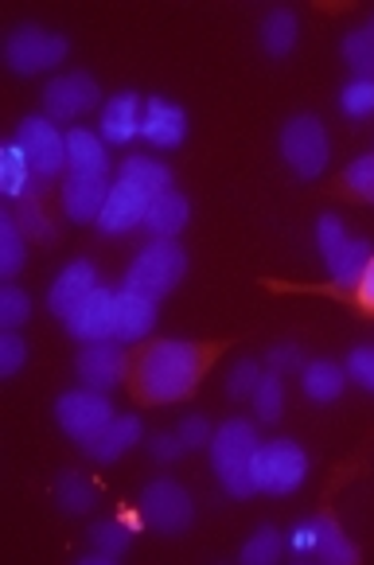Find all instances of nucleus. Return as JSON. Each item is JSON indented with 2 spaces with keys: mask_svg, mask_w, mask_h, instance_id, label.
<instances>
[{
  "mask_svg": "<svg viewBox=\"0 0 374 565\" xmlns=\"http://www.w3.org/2000/svg\"><path fill=\"white\" fill-rule=\"evenodd\" d=\"M71 43L63 40L58 32H47L40 24H24L9 35L4 43V58H9V67L17 75H40V71L58 67L63 58H67Z\"/></svg>",
  "mask_w": 374,
  "mask_h": 565,
  "instance_id": "0eeeda50",
  "label": "nucleus"
},
{
  "mask_svg": "<svg viewBox=\"0 0 374 565\" xmlns=\"http://www.w3.org/2000/svg\"><path fill=\"white\" fill-rule=\"evenodd\" d=\"M141 137L157 149H180L188 137V114L168 98H149L141 117Z\"/></svg>",
  "mask_w": 374,
  "mask_h": 565,
  "instance_id": "dca6fc26",
  "label": "nucleus"
},
{
  "mask_svg": "<svg viewBox=\"0 0 374 565\" xmlns=\"http://www.w3.org/2000/svg\"><path fill=\"white\" fill-rule=\"evenodd\" d=\"M266 363H269V371H277V374H292V371L304 366V359H300L297 343H274L269 355H266Z\"/></svg>",
  "mask_w": 374,
  "mask_h": 565,
  "instance_id": "c03bdc74",
  "label": "nucleus"
},
{
  "mask_svg": "<svg viewBox=\"0 0 374 565\" xmlns=\"http://www.w3.org/2000/svg\"><path fill=\"white\" fill-rule=\"evenodd\" d=\"M24 269V231L17 215H0V274L17 277Z\"/></svg>",
  "mask_w": 374,
  "mask_h": 565,
  "instance_id": "7c9ffc66",
  "label": "nucleus"
},
{
  "mask_svg": "<svg viewBox=\"0 0 374 565\" xmlns=\"http://www.w3.org/2000/svg\"><path fill=\"white\" fill-rule=\"evenodd\" d=\"M75 371L83 379V386L90 391H114L121 386V379L129 374V355H125L121 340H98V343H86L75 359Z\"/></svg>",
  "mask_w": 374,
  "mask_h": 565,
  "instance_id": "9b49d317",
  "label": "nucleus"
},
{
  "mask_svg": "<svg viewBox=\"0 0 374 565\" xmlns=\"http://www.w3.org/2000/svg\"><path fill=\"white\" fill-rule=\"evenodd\" d=\"M312 557H320V562H332V565H355L359 550H355V542L340 531V523H335L332 515H320L317 519V554H312Z\"/></svg>",
  "mask_w": 374,
  "mask_h": 565,
  "instance_id": "a878e982",
  "label": "nucleus"
},
{
  "mask_svg": "<svg viewBox=\"0 0 374 565\" xmlns=\"http://www.w3.org/2000/svg\"><path fill=\"white\" fill-rule=\"evenodd\" d=\"M258 429L246 422V417H231V422L218 425V433L211 437V465L223 483L226 495L249 499L258 491L254 483V457H258Z\"/></svg>",
  "mask_w": 374,
  "mask_h": 565,
  "instance_id": "f03ea898",
  "label": "nucleus"
},
{
  "mask_svg": "<svg viewBox=\"0 0 374 565\" xmlns=\"http://www.w3.org/2000/svg\"><path fill=\"white\" fill-rule=\"evenodd\" d=\"M328 134H324V121L312 114H297L281 125V157L300 180H317L320 172L328 168Z\"/></svg>",
  "mask_w": 374,
  "mask_h": 565,
  "instance_id": "20e7f679",
  "label": "nucleus"
},
{
  "mask_svg": "<svg viewBox=\"0 0 374 565\" xmlns=\"http://www.w3.org/2000/svg\"><path fill=\"white\" fill-rule=\"evenodd\" d=\"M226 343H192V340H157L129 359V386L137 402L168 406L200 391L203 374L211 371Z\"/></svg>",
  "mask_w": 374,
  "mask_h": 565,
  "instance_id": "f257e3e1",
  "label": "nucleus"
},
{
  "mask_svg": "<svg viewBox=\"0 0 374 565\" xmlns=\"http://www.w3.org/2000/svg\"><path fill=\"white\" fill-rule=\"evenodd\" d=\"M343 366L328 363V359H317V363L300 366V391L312 402H335L343 394Z\"/></svg>",
  "mask_w": 374,
  "mask_h": 565,
  "instance_id": "4be33fe9",
  "label": "nucleus"
},
{
  "mask_svg": "<svg viewBox=\"0 0 374 565\" xmlns=\"http://www.w3.org/2000/svg\"><path fill=\"white\" fill-rule=\"evenodd\" d=\"M58 200H63V211H67L71 223H98L101 207H106V200H109V183H106V175L71 172L67 183H63V192H58Z\"/></svg>",
  "mask_w": 374,
  "mask_h": 565,
  "instance_id": "2eb2a0df",
  "label": "nucleus"
},
{
  "mask_svg": "<svg viewBox=\"0 0 374 565\" xmlns=\"http://www.w3.org/2000/svg\"><path fill=\"white\" fill-rule=\"evenodd\" d=\"M94 503H98V488H94L83 472L58 476V508L71 511V515H86Z\"/></svg>",
  "mask_w": 374,
  "mask_h": 565,
  "instance_id": "c756f323",
  "label": "nucleus"
},
{
  "mask_svg": "<svg viewBox=\"0 0 374 565\" xmlns=\"http://www.w3.org/2000/svg\"><path fill=\"white\" fill-rule=\"evenodd\" d=\"M67 164L78 175H106L109 157H106V141L90 129H71L67 134Z\"/></svg>",
  "mask_w": 374,
  "mask_h": 565,
  "instance_id": "412c9836",
  "label": "nucleus"
},
{
  "mask_svg": "<svg viewBox=\"0 0 374 565\" xmlns=\"http://www.w3.org/2000/svg\"><path fill=\"white\" fill-rule=\"evenodd\" d=\"M117 180H129L137 183L145 195H164L172 192V172H168V164H160V160H149V157H129L121 160V172H117Z\"/></svg>",
  "mask_w": 374,
  "mask_h": 565,
  "instance_id": "b1692460",
  "label": "nucleus"
},
{
  "mask_svg": "<svg viewBox=\"0 0 374 565\" xmlns=\"http://www.w3.org/2000/svg\"><path fill=\"white\" fill-rule=\"evenodd\" d=\"M183 449H188V445L180 441V433H160V437H152V441H149L152 460H160V465H172V460H180Z\"/></svg>",
  "mask_w": 374,
  "mask_h": 565,
  "instance_id": "a18cd8bd",
  "label": "nucleus"
},
{
  "mask_svg": "<svg viewBox=\"0 0 374 565\" xmlns=\"http://www.w3.org/2000/svg\"><path fill=\"white\" fill-rule=\"evenodd\" d=\"M348 379H355L363 391H371L374 394V348H355L348 355Z\"/></svg>",
  "mask_w": 374,
  "mask_h": 565,
  "instance_id": "79ce46f5",
  "label": "nucleus"
},
{
  "mask_svg": "<svg viewBox=\"0 0 374 565\" xmlns=\"http://www.w3.org/2000/svg\"><path fill=\"white\" fill-rule=\"evenodd\" d=\"M340 188L355 203H374V152L351 160L348 172H343V180H340Z\"/></svg>",
  "mask_w": 374,
  "mask_h": 565,
  "instance_id": "2f4dec72",
  "label": "nucleus"
},
{
  "mask_svg": "<svg viewBox=\"0 0 374 565\" xmlns=\"http://www.w3.org/2000/svg\"><path fill=\"white\" fill-rule=\"evenodd\" d=\"M24 363H28V343L20 340L17 332L0 335V374H4V379H12V374H17Z\"/></svg>",
  "mask_w": 374,
  "mask_h": 565,
  "instance_id": "a19ab883",
  "label": "nucleus"
},
{
  "mask_svg": "<svg viewBox=\"0 0 374 565\" xmlns=\"http://www.w3.org/2000/svg\"><path fill=\"white\" fill-rule=\"evenodd\" d=\"M175 433H180V441L188 445V449H203V445H211V437H215L207 417H183Z\"/></svg>",
  "mask_w": 374,
  "mask_h": 565,
  "instance_id": "37998d69",
  "label": "nucleus"
},
{
  "mask_svg": "<svg viewBox=\"0 0 374 565\" xmlns=\"http://www.w3.org/2000/svg\"><path fill=\"white\" fill-rule=\"evenodd\" d=\"M192 223V203L183 200L180 192H164L149 203V215H145V231L152 238H175L183 226Z\"/></svg>",
  "mask_w": 374,
  "mask_h": 565,
  "instance_id": "aec40b11",
  "label": "nucleus"
},
{
  "mask_svg": "<svg viewBox=\"0 0 374 565\" xmlns=\"http://www.w3.org/2000/svg\"><path fill=\"white\" fill-rule=\"evenodd\" d=\"M332 297H343L348 305H355L363 317H374V258H371V266L363 269V277H359L351 289H328Z\"/></svg>",
  "mask_w": 374,
  "mask_h": 565,
  "instance_id": "58836bf2",
  "label": "nucleus"
},
{
  "mask_svg": "<svg viewBox=\"0 0 374 565\" xmlns=\"http://www.w3.org/2000/svg\"><path fill=\"white\" fill-rule=\"evenodd\" d=\"M149 203H152V195H145L137 183H129V180L109 183V200L98 215V231L109 234V238H121V234L137 231V226H145Z\"/></svg>",
  "mask_w": 374,
  "mask_h": 565,
  "instance_id": "f8f14e48",
  "label": "nucleus"
},
{
  "mask_svg": "<svg viewBox=\"0 0 374 565\" xmlns=\"http://www.w3.org/2000/svg\"><path fill=\"white\" fill-rule=\"evenodd\" d=\"M94 289H98V266L86 262V258H78L55 277V285H51V292H47V308L63 320L71 308H75L83 297H90Z\"/></svg>",
  "mask_w": 374,
  "mask_h": 565,
  "instance_id": "f3484780",
  "label": "nucleus"
},
{
  "mask_svg": "<svg viewBox=\"0 0 374 565\" xmlns=\"http://www.w3.org/2000/svg\"><path fill=\"white\" fill-rule=\"evenodd\" d=\"M152 324H157V300L133 289L114 292V340L137 343L152 332Z\"/></svg>",
  "mask_w": 374,
  "mask_h": 565,
  "instance_id": "4468645a",
  "label": "nucleus"
},
{
  "mask_svg": "<svg viewBox=\"0 0 374 565\" xmlns=\"http://www.w3.org/2000/svg\"><path fill=\"white\" fill-rule=\"evenodd\" d=\"M32 164H28L24 149H20L17 141H9L4 149H0V192L9 195V200H24L28 192H32Z\"/></svg>",
  "mask_w": 374,
  "mask_h": 565,
  "instance_id": "5701e85b",
  "label": "nucleus"
},
{
  "mask_svg": "<svg viewBox=\"0 0 374 565\" xmlns=\"http://www.w3.org/2000/svg\"><path fill=\"white\" fill-rule=\"evenodd\" d=\"M371 258H374L371 242H366V238H348V246L335 254V262H328L335 289H351V285L363 277V269L371 266ZM317 292H328V289H317Z\"/></svg>",
  "mask_w": 374,
  "mask_h": 565,
  "instance_id": "393cba45",
  "label": "nucleus"
},
{
  "mask_svg": "<svg viewBox=\"0 0 374 565\" xmlns=\"http://www.w3.org/2000/svg\"><path fill=\"white\" fill-rule=\"evenodd\" d=\"M129 542H133V534L125 531L121 523H98L90 531V554L83 557L86 565H109V562H117V557L129 550Z\"/></svg>",
  "mask_w": 374,
  "mask_h": 565,
  "instance_id": "cd10ccee",
  "label": "nucleus"
},
{
  "mask_svg": "<svg viewBox=\"0 0 374 565\" xmlns=\"http://www.w3.org/2000/svg\"><path fill=\"white\" fill-rule=\"evenodd\" d=\"M254 409H258L261 422H277L285 414V374H261L258 391H254Z\"/></svg>",
  "mask_w": 374,
  "mask_h": 565,
  "instance_id": "473e14b6",
  "label": "nucleus"
},
{
  "mask_svg": "<svg viewBox=\"0 0 374 565\" xmlns=\"http://www.w3.org/2000/svg\"><path fill=\"white\" fill-rule=\"evenodd\" d=\"M289 550L297 557H312L317 554V519L312 523H300V526H292V534H289Z\"/></svg>",
  "mask_w": 374,
  "mask_h": 565,
  "instance_id": "49530a36",
  "label": "nucleus"
},
{
  "mask_svg": "<svg viewBox=\"0 0 374 565\" xmlns=\"http://www.w3.org/2000/svg\"><path fill=\"white\" fill-rule=\"evenodd\" d=\"M28 317H32V297L20 285H4L0 289V324H4V332H17Z\"/></svg>",
  "mask_w": 374,
  "mask_h": 565,
  "instance_id": "c9c22d12",
  "label": "nucleus"
},
{
  "mask_svg": "<svg viewBox=\"0 0 374 565\" xmlns=\"http://www.w3.org/2000/svg\"><path fill=\"white\" fill-rule=\"evenodd\" d=\"M17 223H20V231H24L28 238H35V242H51V238H55V226H51L47 211H43V200L35 192H28L24 200H20Z\"/></svg>",
  "mask_w": 374,
  "mask_h": 565,
  "instance_id": "72a5a7b5",
  "label": "nucleus"
},
{
  "mask_svg": "<svg viewBox=\"0 0 374 565\" xmlns=\"http://www.w3.org/2000/svg\"><path fill=\"white\" fill-rule=\"evenodd\" d=\"M340 109L355 121L374 117V78H355L340 90Z\"/></svg>",
  "mask_w": 374,
  "mask_h": 565,
  "instance_id": "e433bc0d",
  "label": "nucleus"
},
{
  "mask_svg": "<svg viewBox=\"0 0 374 565\" xmlns=\"http://www.w3.org/2000/svg\"><path fill=\"white\" fill-rule=\"evenodd\" d=\"M55 422L63 425L67 437H75L78 445H86L114 422V406H109V398L101 391L83 386V391H67L55 402Z\"/></svg>",
  "mask_w": 374,
  "mask_h": 565,
  "instance_id": "6e6552de",
  "label": "nucleus"
},
{
  "mask_svg": "<svg viewBox=\"0 0 374 565\" xmlns=\"http://www.w3.org/2000/svg\"><path fill=\"white\" fill-rule=\"evenodd\" d=\"M101 102V90L94 83V75L86 71H71V75H58L43 90V109H47L51 121H75V117L90 114Z\"/></svg>",
  "mask_w": 374,
  "mask_h": 565,
  "instance_id": "9d476101",
  "label": "nucleus"
},
{
  "mask_svg": "<svg viewBox=\"0 0 374 565\" xmlns=\"http://www.w3.org/2000/svg\"><path fill=\"white\" fill-rule=\"evenodd\" d=\"M261 383V363L258 359H238L231 371V379H226V394H231L234 402H246L254 398V391H258Z\"/></svg>",
  "mask_w": 374,
  "mask_h": 565,
  "instance_id": "4c0bfd02",
  "label": "nucleus"
},
{
  "mask_svg": "<svg viewBox=\"0 0 374 565\" xmlns=\"http://www.w3.org/2000/svg\"><path fill=\"white\" fill-rule=\"evenodd\" d=\"M297 35H300V24H297V12L292 9H274L266 20H261V47H266L274 58L289 55V51L297 47Z\"/></svg>",
  "mask_w": 374,
  "mask_h": 565,
  "instance_id": "bb28decb",
  "label": "nucleus"
},
{
  "mask_svg": "<svg viewBox=\"0 0 374 565\" xmlns=\"http://www.w3.org/2000/svg\"><path fill=\"white\" fill-rule=\"evenodd\" d=\"M17 145L24 149L28 164H32L35 180L51 183L55 175H63L67 164V137L58 134L51 117H24L17 125Z\"/></svg>",
  "mask_w": 374,
  "mask_h": 565,
  "instance_id": "423d86ee",
  "label": "nucleus"
},
{
  "mask_svg": "<svg viewBox=\"0 0 374 565\" xmlns=\"http://www.w3.org/2000/svg\"><path fill=\"white\" fill-rule=\"evenodd\" d=\"M137 441H141V417L137 414H114V422L106 425V429L94 437V441L83 445L86 457L101 460V465H114V460H121L129 449H137Z\"/></svg>",
  "mask_w": 374,
  "mask_h": 565,
  "instance_id": "6ab92c4d",
  "label": "nucleus"
},
{
  "mask_svg": "<svg viewBox=\"0 0 374 565\" xmlns=\"http://www.w3.org/2000/svg\"><path fill=\"white\" fill-rule=\"evenodd\" d=\"M141 117L145 102L137 94H114V98L101 106V141L109 145H129L133 137H141Z\"/></svg>",
  "mask_w": 374,
  "mask_h": 565,
  "instance_id": "a211bd4d",
  "label": "nucleus"
},
{
  "mask_svg": "<svg viewBox=\"0 0 374 565\" xmlns=\"http://www.w3.org/2000/svg\"><path fill=\"white\" fill-rule=\"evenodd\" d=\"M308 476V457L297 441L289 437H277V441L258 445V457H254V483L266 495H289L304 483Z\"/></svg>",
  "mask_w": 374,
  "mask_h": 565,
  "instance_id": "39448f33",
  "label": "nucleus"
},
{
  "mask_svg": "<svg viewBox=\"0 0 374 565\" xmlns=\"http://www.w3.org/2000/svg\"><path fill=\"white\" fill-rule=\"evenodd\" d=\"M75 340L83 343H98V340H114V292L109 289H94L90 297H83L67 317L58 320Z\"/></svg>",
  "mask_w": 374,
  "mask_h": 565,
  "instance_id": "ddd939ff",
  "label": "nucleus"
},
{
  "mask_svg": "<svg viewBox=\"0 0 374 565\" xmlns=\"http://www.w3.org/2000/svg\"><path fill=\"white\" fill-rule=\"evenodd\" d=\"M317 242H320V254H324V262H335V254H340V249L348 246V231H343V218L320 215Z\"/></svg>",
  "mask_w": 374,
  "mask_h": 565,
  "instance_id": "ea45409f",
  "label": "nucleus"
},
{
  "mask_svg": "<svg viewBox=\"0 0 374 565\" xmlns=\"http://www.w3.org/2000/svg\"><path fill=\"white\" fill-rule=\"evenodd\" d=\"M343 58L351 63V71H359V78H374V17L343 35Z\"/></svg>",
  "mask_w": 374,
  "mask_h": 565,
  "instance_id": "c85d7f7f",
  "label": "nucleus"
},
{
  "mask_svg": "<svg viewBox=\"0 0 374 565\" xmlns=\"http://www.w3.org/2000/svg\"><path fill=\"white\" fill-rule=\"evenodd\" d=\"M285 554V539H281V531H274V526H261L254 539L242 546V562L246 565H274L277 557Z\"/></svg>",
  "mask_w": 374,
  "mask_h": 565,
  "instance_id": "f704fd0d",
  "label": "nucleus"
},
{
  "mask_svg": "<svg viewBox=\"0 0 374 565\" xmlns=\"http://www.w3.org/2000/svg\"><path fill=\"white\" fill-rule=\"evenodd\" d=\"M141 515L149 526H157L160 534H183L195 519V503L192 495L180 488L175 480H152L141 491Z\"/></svg>",
  "mask_w": 374,
  "mask_h": 565,
  "instance_id": "1a4fd4ad",
  "label": "nucleus"
},
{
  "mask_svg": "<svg viewBox=\"0 0 374 565\" xmlns=\"http://www.w3.org/2000/svg\"><path fill=\"white\" fill-rule=\"evenodd\" d=\"M183 274H188V254H183L180 242L152 238L149 246L133 258V266L125 269V289L160 300L183 281Z\"/></svg>",
  "mask_w": 374,
  "mask_h": 565,
  "instance_id": "7ed1b4c3",
  "label": "nucleus"
}]
</instances>
